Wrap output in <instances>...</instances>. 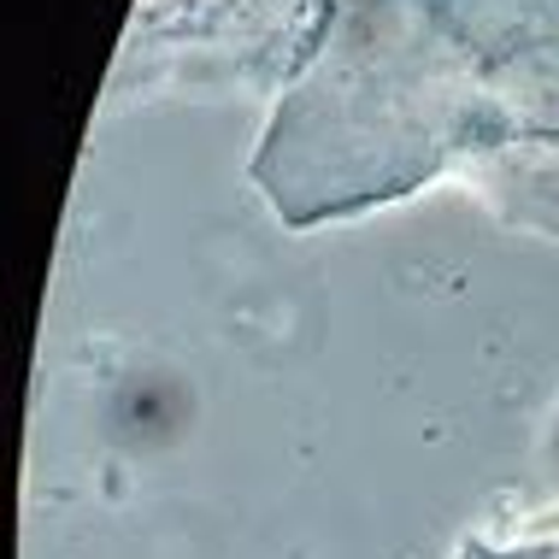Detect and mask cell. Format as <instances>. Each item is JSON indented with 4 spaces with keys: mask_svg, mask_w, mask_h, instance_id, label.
<instances>
[{
    "mask_svg": "<svg viewBox=\"0 0 559 559\" xmlns=\"http://www.w3.org/2000/svg\"><path fill=\"white\" fill-rule=\"evenodd\" d=\"M248 183L283 230L465 183L559 241V0H336Z\"/></svg>",
    "mask_w": 559,
    "mask_h": 559,
    "instance_id": "6da1fadb",
    "label": "cell"
},
{
    "mask_svg": "<svg viewBox=\"0 0 559 559\" xmlns=\"http://www.w3.org/2000/svg\"><path fill=\"white\" fill-rule=\"evenodd\" d=\"M453 559H559V531H542V536H512V542H489V536H472Z\"/></svg>",
    "mask_w": 559,
    "mask_h": 559,
    "instance_id": "3957f363",
    "label": "cell"
},
{
    "mask_svg": "<svg viewBox=\"0 0 559 559\" xmlns=\"http://www.w3.org/2000/svg\"><path fill=\"white\" fill-rule=\"evenodd\" d=\"M336 0H135L107 100H283Z\"/></svg>",
    "mask_w": 559,
    "mask_h": 559,
    "instance_id": "7a4b0ae2",
    "label": "cell"
}]
</instances>
